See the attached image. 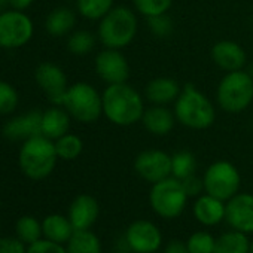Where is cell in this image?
Segmentation results:
<instances>
[{"label":"cell","mask_w":253,"mask_h":253,"mask_svg":"<svg viewBox=\"0 0 253 253\" xmlns=\"http://www.w3.org/2000/svg\"><path fill=\"white\" fill-rule=\"evenodd\" d=\"M103 115L118 126H130L142 121L145 100L142 94L126 82L107 85L101 94Z\"/></svg>","instance_id":"6da1fadb"},{"label":"cell","mask_w":253,"mask_h":253,"mask_svg":"<svg viewBox=\"0 0 253 253\" xmlns=\"http://www.w3.org/2000/svg\"><path fill=\"white\" fill-rule=\"evenodd\" d=\"M176 119L186 128L206 130L216 121V109L210 98L192 84L182 88L180 95L174 101Z\"/></svg>","instance_id":"7a4b0ae2"},{"label":"cell","mask_w":253,"mask_h":253,"mask_svg":"<svg viewBox=\"0 0 253 253\" xmlns=\"http://www.w3.org/2000/svg\"><path fill=\"white\" fill-rule=\"evenodd\" d=\"M137 17L126 6H113L98 24L97 36L106 48L122 49L128 46L137 33Z\"/></svg>","instance_id":"3957f363"},{"label":"cell","mask_w":253,"mask_h":253,"mask_svg":"<svg viewBox=\"0 0 253 253\" xmlns=\"http://www.w3.org/2000/svg\"><path fill=\"white\" fill-rule=\"evenodd\" d=\"M57 160L58 155L55 143L41 134L24 142L20 149L18 164L29 179L42 180L54 171Z\"/></svg>","instance_id":"277c9868"},{"label":"cell","mask_w":253,"mask_h":253,"mask_svg":"<svg viewBox=\"0 0 253 253\" xmlns=\"http://www.w3.org/2000/svg\"><path fill=\"white\" fill-rule=\"evenodd\" d=\"M216 101L228 113H240L253 101V78L241 70L228 72L216 88Z\"/></svg>","instance_id":"5b68a950"},{"label":"cell","mask_w":253,"mask_h":253,"mask_svg":"<svg viewBox=\"0 0 253 253\" xmlns=\"http://www.w3.org/2000/svg\"><path fill=\"white\" fill-rule=\"evenodd\" d=\"M61 106L73 119L82 124H92L103 115L101 94L88 82H76L70 85L64 94Z\"/></svg>","instance_id":"8992f818"},{"label":"cell","mask_w":253,"mask_h":253,"mask_svg":"<svg viewBox=\"0 0 253 253\" xmlns=\"http://www.w3.org/2000/svg\"><path fill=\"white\" fill-rule=\"evenodd\" d=\"M188 198L189 197L182 185V180L173 176L152 183L149 192L151 209L163 219L179 217L188 204Z\"/></svg>","instance_id":"52a82bcc"},{"label":"cell","mask_w":253,"mask_h":253,"mask_svg":"<svg viewBox=\"0 0 253 253\" xmlns=\"http://www.w3.org/2000/svg\"><path fill=\"white\" fill-rule=\"evenodd\" d=\"M204 191L222 201L231 200L240 192L241 176L238 169L229 161H216L210 164L203 177Z\"/></svg>","instance_id":"ba28073f"},{"label":"cell","mask_w":253,"mask_h":253,"mask_svg":"<svg viewBox=\"0 0 253 253\" xmlns=\"http://www.w3.org/2000/svg\"><path fill=\"white\" fill-rule=\"evenodd\" d=\"M35 33L33 21L21 11H5L0 14V46L15 49L30 42Z\"/></svg>","instance_id":"9c48e42d"},{"label":"cell","mask_w":253,"mask_h":253,"mask_svg":"<svg viewBox=\"0 0 253 253\" xmlns=\"http://www.w3.org/2000/svg\"><path fill=\"white\" fill-rule=\"evenodd\" d=\"M125 244L133 253H157L163 246V234L157 223L139 219L128 225L124 234Z\"/></svg>","instance_id":"30bf717a"},{"label":"cell","mask_w":253,"mask_h":253,"mask_svg":"<svg viewBox=\"0 0 253 253\" xmlns=\"http://www.w3.org/2000/svg\"><path fill=\"white\" fill-rule=\"evenodd\" d=\"M136 173L149 183H157L171 176V155L161 149H146L134 160Z\"/></svg>","instance_id":"8fae6325"},{"label":"cell","mask_w":253,"mask_h":253,"mask_svg":"<svg viewBox=\"0 0 253 253\" xmlns=\"http://www.w3.org/2000/svg\"><path fill=\"white\" fill-rule=\"evenodd\" d=\"M95 72L107 85L122 84L130 78V64L119 49L106 48L95 57Z\"/></svg>","instance_id":"7c38bea8"},{"label":"cell","mask_w":253,"mask_h":253,"mask_svg":"<svg viewBox=\"0 0 253 253\" xmlns=\"http://www.w3.org/2000/svg\"><path fill=\"white\" fill-rule=\"evenodd\" d=\"M225 220L235 231L253 234V194L238 192L228 200Z\"/></svg>","instance_id":"4fadbf2b"},{"label":"cell","mask_w":253,"mask_h":253,"mask_svg":"<svg viewBox=\"0 0 253 253\" xmlns=\"http://www.w3.org/2000/svg\"><path fill=\"white\" fill-rule=\"evenodd\" d=\"M35 78L38 85L46 92L48 98L57 104L61 106L63 104V98L64 94L67 91V78L66 73L63 72V69L54 63H42L38 66L36 72H35Z\"/></svg>","instance_id":"5bb4252c"},{"label":"cell","mask_w":253,"mask_h":253,"mask_svg":"<svg viewBox=\"0 0 253 253\" xmlns=\"http://www.w3.org/2000/svg\"><path fill=\"white\" fill-rule=\"evenodd\" d=\"M210 54H211L213 63L219 69L225 70L226 73L241 70L247 61V55H246V51L243 49V46L232 41L216 42L213 45Z\"/></svg>","instance_id":"9a60e30c"},{"label":"cell","mask_w":253,"mask_h":253,"mask_svg":"<svg viewBox=\"0 0 253 253\" xmlns=\"http://www.w3.org/2000/svg\"><path fill=\"white\" fill-rule=\"evenodd\" d=\"M42 134V113L38 110L17 116L3 126V136L9 140H27Z\"/></svg>","instance_id":"2e32d148"},{"label":"cell","mask_w":253,"mask_h":253,"mask_svg":"<svg viewBox=\"0 0 253 253\" xmlns=\"http://www.w3.org/2000/svg\"><path fill=\"white\" fill-rule=\"evenodd\" d=\"M98 213H100L98 201L92 195L81 194L72 201L67 217L70 219L75 231H82V229H91V226L95 223L98 217Z\"/></svg>","instance_id":"e0dca14e"},{"label":"cell","mask_w":253,"mask_h":253,"mask_svg":"<svg viewBox=\"0 0 253 253\" xmlns=\"http://www.w3.org/2000/svg\"><path fill=\"white\" fill-rule=\"evenodd\" d=\"M176 115L174 110H170L167 106L163 104H152L151 107L145 109V113L142 116V124L148 133L163 137L171 133L176 124Z\"/></svg>","instance_id":"ac0fdd59"},{"label":"cell","mask_w":253,"mask_h":253,"mask_svg":"<svg viewBox=\"0 0 253 253\" xmlns=\"http://www.w3.org/2000/svg\"><path fill=\"white\" fill-rule=\"evenodd\" d=\"M195 219L204 226H216L222 220H225L226 203L204 192L197 197L192 207Z\"/></svg>","instance_id":"d6986e66"},{"label":"cell","mask_w":253,"mask_h":253,"mask_svg":"<svg viewBox=\"0 0 253 253\" xmlns=\"http://www.w3.org/2000/svg\"><path fill=\"white\" fill-rule=\"evenodd\" d=\"M180 92H182L180 84L176 79L166 78V76L149 81L145 89V95L152 104H163V106L174 103L180 95Z\"/></svg>","instance_id":"ffe728a7"},{"label":"cell","mask_w":253,"mask_h":253,"mask_svg":"<svg viewBox=\"0 0 253 253\" xmlns=\"http://www.w3.org/2000/svg\"><path fill=\"white\" fill-rule=\"evenodd\" d=\"M70 128V115L66 109L54 106L42 113V136L57 140L67 134Z\"/></svg>","instance_id":"44dd1931"},{"label":"cell","mask_w":253,"mask_h":253,"mask_svg":"<svg viewBox=\"0 0 253 253\" xmlns=\"http://www.w3.org/2000/svg\"><path fill=\"white\" fill-rule=\"evenodd\" d=\"M42 229H43V238H48L60 244L67 243L75 232L70 219L63 214L46 216L42 222Z\"/></svg>","instance_id":"7402d4cb"},{"label":"cell","mask_w":253,"mask_h":253,"mask_svg":"<svg viewBox=\"0 0 253 253\" xmlns=\"http://www.w3.org/2000/svg\"><path fill=\"white\" fill-rule=\"evenodd\" d=\"M250 240L247 234L231 229L216 238L214 253H249Z\"/></svg>","instance_id":"603a6c76"},{"label":"cell","mask_w":253,"mask_h":253,"mask_svg":"<svg viewBox=\"0 0 253 253\" xmlns=\"http://www.w3.org/2000/svg\"><path fill=\"white\" fill-rule=\"evenodd\" d=\"M76 23L75 12L69 8H57L54 9L45 21L46 32L52 36H64L67 35Z\"/></svg>","instance_id":"cb8c5ba5"},{"label":"cell","mask_w":253,"mask_h":253,"mask_svg":"<svg viewBox=\"0 0 253 253\" xmlns=\"http://www.w3.org/2000/svg\"><path fill=\"white\" fill-rule=\"evenodd\" d=\"M66 244L67 253H101L100 238L91 229L75 231Z\"/></svg>","instance_id":"d4e9b609"},{"label":"cell","mask_w":253,"mask_h":253,"mask_svg":"<svg viewBox=\"0 0 253 253\" xmlns=\"http://www.w3.org/2000/svg\"><path fill=\"white\" fill-rule=\"evenodd\" d=\"M15 234L27 246L33 244L43 237L42 222H39L33 216H23L15 223Z\"/></svg>","instance_id":"484cf974"},{"label":"cell","mask_w":253,"mask_h":253,"mask_svg":"<svg viewBox=\"0 0 253 253\" xmlns=\"http://www.w3.org/2000/svg\"><path fill=\"white\" fill-rule=\"evenodd\" d=\"M197 170V160L192 152L189 151H179L174 155H171V176L183 180L192 174H195Z\"/></svg>","instance_id":"4316f807"},{"label":"cell","mask_w":253,"mask_h":253,"mask_svg":"<svg viewBox=\"0 0 253 253\" xmlns=\"http://www.w3.org/2000/svg\"><path fill=\"white\" fill-rule=\"evenodd\" d=\"M115 0H76L78 12L91 21H100L112 8Z\"/></svg>","instance_id":"83f0119b"},{"label":"cell","mask_w":253,"mask_h":253,"mask_svg":"<svg viewBox=\"0 0 253 253\" xmlns=\"http://www.w3.org/2000/svg\"><path fill=\"white\" fill-rule=\"evenodd\" d=\"M55 149H57V155L60 160L73 161L82 154L84 142L76 134L67 133V134L61 136L60 139L55 140Z\"/></svg>","instance_id":"f1b7e54d"},{"label":"cell","mask_w":253,"mask_h":253,"mask_svg":"<svg viewBox=\"0 0 253 253\" xmlns=\"http://www.w3.org/2000/svg\"><path fill=\"white\" fill-rule=\"evenodd\" d=\"M95 46V36L88 30H78L67 39V48L75 55H86Z\"/></svg>","instance_id":"f546056e"},{"label":"cell","mask_w":253,"mask_h":253,"mask_svg":"<svg viewBox=\"0 0 253 253\" xmlns=\"http://www.w3.org/2000/svg\"><path fill=\"white\" fill-rule=\"evenodd\" d=\"M186 246L191 253H214L216 238L207 231H197L188 237Z\"/></svg>","instance_id":"4dcf8cb0"},{"label":"cell","mask_w":253,"mask_h":253,"mask_svg":"<svg viewBox=\"0 0 253 253\" xmlns=\"http://www.w3.org/2000/svg\"><path fill=\"white\" fill-rule=\"evenodd\" d=\"M173 0H133L136 11L146 18L167 14L171 8Z\"/></svg>","instance_id":"1f68e13d"},{"label":"cell","mask_w":253,"mask_h":253,"mask_svg":"<svg viewBox=\"0 0 253 253\" xmlns=\"http://www.w3.org/2000/svg\"><path fill=\"white\" fill-rule=\"evenodd\" d=\"M20 97L17 89L5 81H0V115H9L18 106Z\"/></svg>","instance_id":"d6a6232c"},{"label":"cell","mask_w":253,"mask_h":253,"mask_svg":"<svg viewBox=\"0 0 253 253\" xmlns=\"http://www.w3.org/2000/svg\"><path fill=\"white\" fill-rule=\"evenodd\" d=\"M148 24H149L151 33L155 38H160V39L169 38L173 33V29H174L173 20L167 14H161V15L148 18Z\"/></svg>","instance_id":"836d02e7"},{"label":"cell","mask_w":253,"mask_h":253,"mask_svg":"<svg viewBox=\"0 0 253 253\" xmlns=\"http://www.w3.org/2000/svg\"><path fill=\"white\" fill-rule=\"evenodd\" d=\"M26 253H67V250L60 243L51 241L48 238H41L36 243L29 244Z\"/></svg>","instance_id":"e575fe53"},{"label":"cell","mask_w":253,"mask_h":253,"mask_svg":"<svg viewBox=\"0 0 253 253\" xmlns=\"http://www.w3.org/2000/svg\"><path fill=\"white\" fill-rule=\"evenodd\" d=\"M26 246L18 237H0V253H26Z\"/></svg>","instance_id":"d590c367"},{"label":"cell","mask_w":253,"mask_h":253,"mask_svg":"<svg viewBox=\"0 0 253 253\" xmlns=\"http://www.w3.org/2000/svg\"><path fill=\"white\" fill-rule=\"evenodd\" d=\"M182 185H183L188 197H200L201 192L204 191V182H203V179L197 177L195 174L183 179L182 180Z\"/></svg>","instance_id":"8d00e7d4"},{"label":"cell","mask_w":253,"mask_h":253,"mask_svg":"<svg viewBox=\"0 0 253 253\" xmlns=\"http://www.w3.org/2000/svg\"><path fill=\"white\" fill-rule=\"evenodd\" d=\"M164 253H191L188 246H186V241H180V240H171L167 243L166 249H164Z\"/></svg>","instance_id":"74e56055"},{"label":"cell","mask_w":253,"mask_h":253,"mask_svg":"<svg viewBox=\"0 0 253 253\" xmlns=\"http://www.w3.org/2000/svg\"><path fill=\"white\" fill-rule=\"evenodd\" d=\"M35 2V0H9V5L17 9V11H24L27 9L32 3Z\"/></svg>","instance_id":"f35d334b"},{"label":"cell","mask_w":253,"mask_h":253,"mask_svg":"<svg viewBox=\"0 0 253 253\" xmlns=\"http://www.w3.org/2000/svg\"><path fill=\"white\" fill-rule=\"evenodd\" d=\"M8 5H9V0H0V14L5 12Z\"/></svg>","instance_id":"ab89813d"},{"label":"cell","mask_w":253,"mask_h":253,"mask_svg":"<svg viewBox=\"0 0 253 253\" xmlns=\"http://www.w3.org/2000/svg\"><path fill=\"white\" fill-rule=\"evenodd\" d=\"M115 253H131V252H128V250H118V252H115Z\"/></svg>","instance_id":"60d3db41"},{"label":"cell","mask_w":253,"mask_h":253,"mask_svg":"<svg viewBox=\"0 0 253 253\" xmlns=\"http://www.w3.org/2000/svg\"><path fill=\"white\" fill-rule=\"evenodd\" d=\"M249 253H253V240L250 241V252Z\"/></svg>","instance_id":"b9f144b4"},{"label":"cell","mask_w":253,"mask_h":253,"mask_svg":"<svg viewBox=\"0 0 253 253\" xmlns=\"http://www.w3.org/2000/svg\"><path fill=\"white\" fill-rule=\"evenodd\" d=\"M157 253H158V252H157Z\"/></svg>","instance_id":"7bdbcfd3"}]
</instances>
